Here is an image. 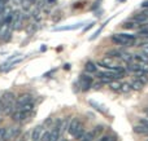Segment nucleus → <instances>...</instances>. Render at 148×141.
<instances>
[{"label": "nucleus", "mask_w": 148, "mask_h": 141, "mask_svg": "<svg viewBox=\"0 0 148 141\" xmlns=\"http://www.w3.org/2000/svg\"><path fill=\"white\" fill-rule=\"evenodd\" d=\"M112 41L114 44H118V45L131 47L136 43V39L131 34H116L112 36Z\"/></svg>", "instance_id": "nucleus-1"}, {"label": "nucleus", "mask_w": 148, "mask_h": 141, "mask_svg": "<svg viewBox=\"0 0 148 141\" xmlns=\"http://www.w3.org/2000/svg\"><path fill=\"white\" fill-rule=\"evenodd\" d=\"M68 131H69V134L75 137V139H81V137L84 135L83 126H82V123L78 121V119H73V121L70 122L69 129H68Z\"/></svg>", "instance_id": "nucleus-2"}, {"label": "nucleus", "mask_w": 148, "mask_h": 141, "mask_svg": "<svg viewBox=\"0 0 148 141\" xmlns=\"http://www.w3.org/2000/svg\"><path fill=\"white\" fill-rule=\"evenodd\" d=\"M97 78L103 80V82H113V80H117V79H121L123 78V73H116V71H101L97 74Z\"/></svg>", "instance_id": "nucleus-3"}, {"label": "nucleus", "mask_w": 148, "mask_h": 141, "mask_svg": "<svg viewBox=\"0 0 148 141\" xmlns=\"http://www.w3.org/2000/svg\"><path fill=\"white\" fill-rule=\"evenodd\" d=\"M31 111H25V110H16L14 113L12 114V118L14 122H23L25 119H27L30 117Z\"/></svg>", "instance_id": "nucleus-4"}, {"label": "nucleus", "mask_w": 148, "mask_h": 141, "mask_svg": "<svg viewBox=\"0 0 148 141\" xmlns=\"http://www.w3.org/2000/svg\"><path fill=\"white\" fill-rule=\"evenodd\" d=\"M129 70L134 73H138V71H142V73H148V64H144V62H136V64H130L127 66Z\"/></svg>", "instance_id": "nucleus-5"}, {"label": "nucleus", "mask_w": 148, "mask_h": 141, "mask_svg": "<svg viewBox=\"0 0 148 141\" xmlns=\"http://www.w3.org/2000/svg\"><path fill=\"white\" fill-rule=\"evenodd\" d=\"M20 134V128L18 127H9L5 128V135H4V140H12L14 139L17 135Z\"/></svg>", "instance_id": "nucleus-6"}, {"label": "nucleus", "mask_w": 148, "mask_h": 141, "mask_svg": "<svg viewBox=\"0 0 148 141\" xmlns=\"http://www.w3.org/2000/svg\"><path fill=\"white\" fill-rule=\"evenodd\" d=\"M27 102H33V97H31V95H29V93H23V95H21L20 97L16 100L14 106L18 108V106L23 105V104H27Z\"/></svg>", "instance_id": "nucleus-7"}, {"label": "nucleus", "mask_w": 148, "mask_h": 141, "mask_svg": "<svg viewBox=\"0 0 148 141\" xmlns=\"http://www.w3.org/2000/svg\"><path fill=\"white\" fill-rule=\"evenodd\" d=\"M9 36H10V23L4 21V22L0 25V39L9 38Z\"/></svg>", "instance_id": "nucleus-8"}, {"label": "nucleus", "mask_w": 148, "mask_h": 141, "mask_svg": "<svg viewBox=\"0 0 148 141\" xmlns=\"http://www.w3.org/2000/svg\"><path fill=\"white\" fill-rule=\"evenodd\" d=\"M3 105H14L16 104V97L12 92H5L1 97Z\"/></svg>", "instance_id": "nucleus-9"}, {"label": "nucleus", "mask_w": 148, "mask_h": 141, "mask_svg": "<svg viewBox=\"0 0 148 141\" xmlns=\"http://www.w3.org/2000/svg\"><path fill=\"white\" fill-rule=\"evenodd\" d=\"M92 85V78L90 75H82L81 77V87L83 91L90 89V87Z\"/></svg>", "instance_id": "nucleus-10"}, {"label": "nucleus", "mask_w": 148, "mask_h": 141, "mask_svg": "<svg viewBox=\"0 0 148 141\" xmlns=\"http://www.w3.org/2000/svg\"><path fill=\"white\" fill-rule=\"evenodd\" d=\"M42 135H43V127L42 126L35 127L33 131V141H40Z\"/></svg>", "instance_id": "nucleus-11"}, {"label": "nucleus", "mask_w": 148, "mask_h": 141, "mask_svg": "<svg viewBox=\"0 0 148 141\" xmlns=\"http://www.w3.org/2000/svg\"><path fill=\"white\" fill-rule=\"evenodd\" d=\"M60 136V122L56 127L51 131V135H49V141H57Z\"/></svg>", "instance_id": "nucleus-12"}, {"label": "nucleus", "mask_w": 148, "mask_h": 141, "mask_svg": "<svg viewBox=\"0 0 148 141\" xmlns=\"http://www.w3.org/2000/svg\"><path fill=\"white\" fill-rule=\"evenodd\" d=\"M133 58L135 60L136 62H144V64H148V56L144 53H140V54H134Z\"/></svg>", "instance_id": "nucleus-13"}, {"label": "nucleus", "mask_w": 148, "mask_h": 141, "mask_svg": "<svg viewBox=\"0 0 148 141\" xmlns=\"http://www.w3.org/2000/svg\"><path fill=\"white\" fill-rule=\"evenodd\" d=\"M134 131H135L136 134H140V135H148V128L140 123H139V126L134 127Z\"/></svg>", "instance_id": "nucleus-14"}, {"label": "nucleus", "mask_w": 148, "mask_h": 141, "mask_svg": "<svg viewBox=\"0 0 148 141\" xmlns=\"http://www.w3.org/2000/svg\"><path fill=\"white\" fill-rule=\"evenodd\" d=\"M147 73H142V71H138L136 73V77H138V80L139 82H142L143 84H146L148 83V77H147Z\"/></svg>", "instance_id": "nucleus-15"}, {"label": "nucleus", "mask_w": 148, "mask_h": 141, "mask_svg": "<svg viewBox=\"0 0 148 141\" xmlns=\"http://www.w3.org/2000/svg\"><path fill=\"white\" fill-rule=\"evenodd\" d=\"M33 108H34V105H33V102H27V104H23V105H21V106H18V110H25V111H31L33 110Z\"/></svg>", "instance_id": "nucleus-16"}, {"label": "nucleus", "mask_w": 148, "mask_h": 141, "mask_svg": "<svg viewBox=\"0 0 148 141\" xmlns=\"http://www.w3.org/2000/svg\"><path fill=\"white\" fill-rule=\"evenodd\" d=\"M130 87L133 88V89H135V91H140L142 88H143V83L139 82V80H134V82L130 84Z\"/></svg>", "instance_id": "nucleus-17"}, {"label": "nucleus", "mask_w": 148, "mask_h": 141, "mask_svg": "<svg viewBox=\"0 0 148 141\" xmlns=\"http://www.w3.org/2000/svg\"><path fill=\"white\" fill-rule=\"evenodd\" d=\"M95 136H96V135L94 134V131L88 132V134H86V135H83V136H82V140L81 141H92V140L95 139Z\"/></svg>", "instance_id": "nucleus-18"}, {"label": "nucleus", "mask_w": 148, "mask_h": 141, "mask_svg": "<svg viewBox=\"0 0 148 141\" xmlns=\"http://www.w3.org/2000/svg\"><path fill=\"white\" fill-rule=\"evenodd\" d=\"M96 65L95 64H92V62H87L86 64V71L87 73H95L96 71Z\"/></svg>", "instance_id": "nucleus-19"}, {"label": "nucleus", "mask_w": 148, "mask_h": 141, "mask_svg": "<svg viewBox=\"0 0 148 141\" xmlns=\"http://www.w3.org/2000/svg\"><path fill=\"white\" fill-rule=\"evenodd\" d=\"M82 26V23H78V25H74V26H65V27H59V28H56L57 31H61V30H74V28H78V27H81Z\"/></svg>", "instance_id": "nucleus-20"}, {"label": "nucleus", "mask_w": 148, "mask_h": 141, "mask_svg": "<svg viewBox=\"0 0 148 141\" xmlns=\"http://www.w3.org/2000/svg\"><path fill=\"white\" fill-rule=\"evenodd\" d=\"M110 89H113V91H121V83L110 82Z\"/></svg>", "instance_id": "nucleus-21"}, {"label": "nucleus", "mask_w": 148, "mask_h": 141, "mask_svg": "<svg viewBox=\"0 0 148 141\" xmlns=\"http://www.w3.org/2000/svg\"><path fill=\"white\" fill-rule=\"evenodd\" d=\"M90 104H91L92 106H95V109H96V110H99L100 113H105V110H104V109H101V106H100L99 104H96V102H95V101H90Z\"/></svg>", "instance_id": "nucleus-22"}, {"label": "nucleus", "mask_w": 148, "mask_h": 141, "mask_svg": "<svg viewBox=\"0 0 148 141\" xmlns=\"http://www.w3.org/2000/svg\"><path fill=\"white\" fill-rule=\"evenodd\" d=\"M49 135H51V132H49V131L44 132V134L42 135V139H40V141H49Z\"/></svg>", "instance_id": "nucleus-23"}, {"label": "nucleus", "mask_w": 148, "mask_h": 141, "mask_svg": "<svg viewBox=\"0 0 148 141\" xmlns=\"http://www.w3.org/2000/svg\"><path fill=\"white\" fill-rule=\"evenodd\" d=\"M123 27H125V28H134V27H135V23H133V22H125V23H123Z\"/></svg>", "instance_id": "nucleus-24"}, {"label": "nucleus", "mask_w": 148, "mask_h": 141, "mask_svg": "<svg viewBox=\"0 0 148 141\" xmlns=\"http://www.w3.org/2000/svg\"><path fill=\"white\" fill-rule=\"evenodd\" d=\"M101 131H103V126H96L95 127V129H94V134L99 135V134H101Z\"/></svg>", "instance_id": "nucleus-25"}, {"label": "nucleus", "mask_w": 148, "mask_h": 141, "mask_svg": "<svg viewBox=\"0 0 148 141\" xmlns=\"http://www.w3.org/2000/svg\"><path fill=\"white\" fill-rule=\"evenodd\" d=\"M129 89H130V85L129 84H121V91L122 92H127Z\"/></svg>", "instance_id": "nucleus-26"}, {"label": "nucleus", "mask_w": 148, "mask_h": 141, "mask_svg": "<svg viewBox=\"0 0 148 141\" xmlns=\"http://www.w3.org/2000/svg\"><path fill=\"white\" fill-rule=\"evenodd\" d=\"M99 141H114V139H113L112 136H103Z\"/></svg>", "instance_id": "nucleus-27"}, {"label": "nucleus", "mask_w": 148, "mask_h": 141, "mask_svg": "<svg viewBox=\"0 0 148 141\" xmlns=\"http://www.w3.org/2000/svg\"><path fill=\"white\" fill-rule=\"evenodd\" d=\"M4 135H5V128H0V141H4Z\"/></svg>", "instance_id": "nucleus-28"}, {"label": "nucleus", "mask_w": 148, "mask_h": 141, "mask_svg": "<svg viewBox=\"0 0 148 141\" xmlns=\"http://www.w3.org/2000/svg\"><path fill=\"white\" fill-rule=\"evenodd\" d=\"M139 123H140V124H143V126H146L147 128H148V119H144V118H142L140 121H139Z\"/></svg>", "instance_id": "nucleus-29"}, {"label": "nucleus", "mask_w": 148, "mask_h": 141, "mask_svg": "<svg viewBox=\"0 0 148 141\" xmlns=\"http://www.w3.org/2000/svg\"><path fill=\"white\" fill-rule=\"evenodd\" d=\"M139 35H142V36H148V30H140V31H139Z\"/></svg>", "instance_id": "nucleus-30"}, {"label": "nucleus", "mask_w": 148, "mask_h": 141, "mask_svg": "<svg viewBox=\"0 0 148 141\" xmlns=\"http://www.w3.org/2000/svg\"><path fill=\"white\" fill-rule=\"evenodd\" d=\"M142 7H143V8H148V0H147V1L142 3Z\"/></svg>", "instance_id": "nucleus-31"}, {"label": "nucleus", "mask_w": 148, "mask_h": 141, "mask_svg": "<svg viewBox=\"0 0 148 141\" xmlns=\"http://www.w3.org/2000/svg\"><path fill=\"white\" fill-rule=\"evenodd\" d=\"M143 53H144V54H147V56H148V45H147V47H144V48H143Z\"/></svg>", "instance_id": "nucleus-32"}, {"label": "nucleus", "mask_w": 148, "mask_h": 141, "mask_svg": "<svg viewBox=\"0 0 148 141\" xmlns=\"http://www.w3.org/2000/svg\"><path fill=\"white\" fill-rule=\"evenodd\" d=\"M92 26H94V23H90V25H88V26H87V27H86V28H84V31L90 30V28H91V27H92Z\"/></svg>", "instance_id": "nucleus-33"}, {"label": "nucleus", "mask_w": 148, "mask_h": 141, "mask_svg": "<svg viewBox=\"0 0 148 141\" xmlns=\"http://www.w3.org/2000/svg\"><path fill=\"white\" fill-rule=\"evenodd\" d=\"M5 1H8V0H5Z\"/></svg>", "instance_id": "nucleus-34"}]
</instances>
